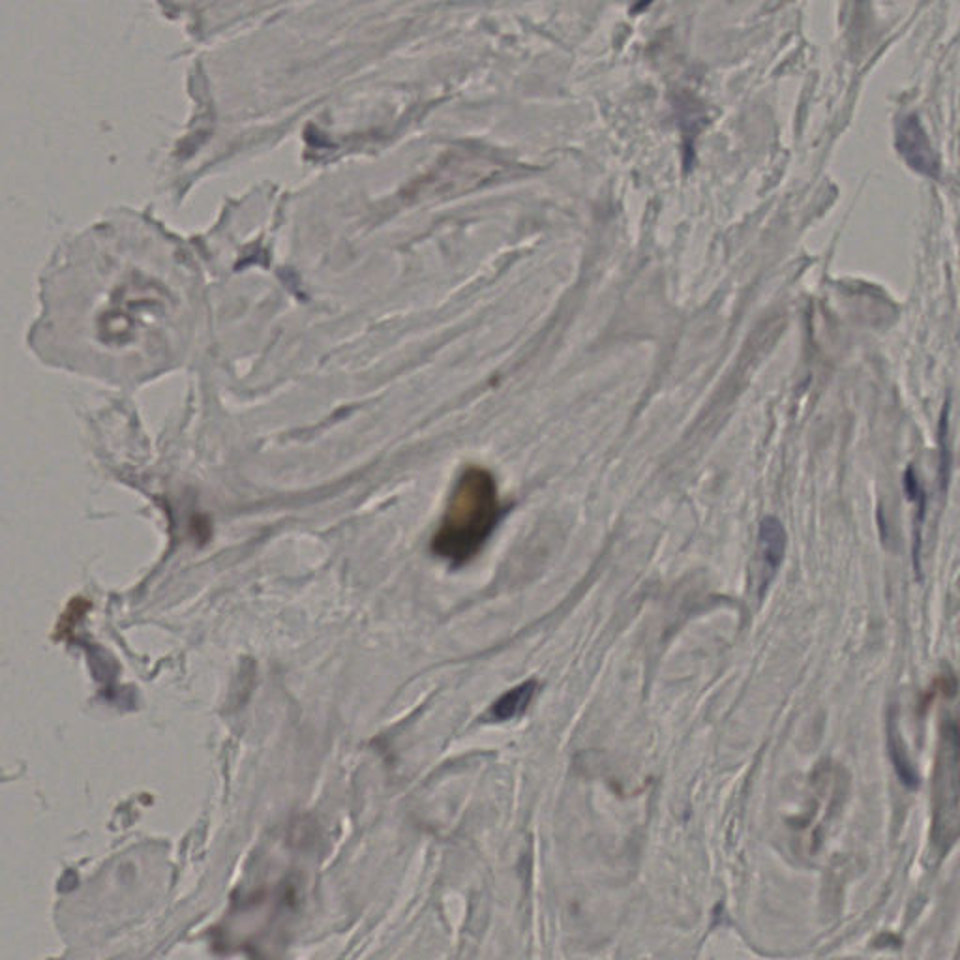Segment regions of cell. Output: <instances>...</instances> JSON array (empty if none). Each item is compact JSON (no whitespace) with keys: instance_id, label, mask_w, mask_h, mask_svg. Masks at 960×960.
<instances>
[{"instance_id":"1","label":"cell","mask_w":960,"mask_h":960,"mask_svg":"<svg viewBox=\"0 0 960 960\" xmlns=\"http://www.w3.org/2000/svg\"><path fill=\"white\" fill-rule=\"evenodd\" d=\"M501 516L494 475L482 467H467L452 488L432 550L452 565H465L484 548Z\"/></svg>"},{"instance_id":"6","label":"cell","mask_w":960,"mask_h":960,"mask_svg":"<svg viewBox=\"0 0 960 960\" xmlns=\"http://www.w3.org/2000/svg\"><path fill=\"white\" fill-rule=\"evenodd\" d=\"M889 739H887V745H889V754H891V760L893 764L897 767V773H899L900 780L908 786V788H915L917 786V773H915L914 765L908 760V754L904 747L900 745V735L897 732V724H895V719L889 720Z\"/></svg>"},{"instance_id":"3","label":"cell","mask_w":960,"mask_h":960,"mask_svg":"<svg viewBox=\"0 0 960 960\" xmlns=\"http://www.w3.org/2000/svg\"><path fill=\"white\" fill-rule=\"evenodd\" d=\"M895 145L902 160L910 169H914L915 173L929 179L940 177V158L917 115H904L899 119Z\"/></svg>"},{"instance_id":"2","label":"cell","mask_w":960,"mask_h":960,"mask_svg":"<svg viewBox=\"0 0 960 960\" xmlns=\"http://www.w3.org/2000/svg\"><path fill=\"white\" fill-rule=\"evenodd\" d=\"M960 833V724L945 717L932 775V842L945 854Z\"/></svg>"},{"instance_id":"4","label":"cell","mask_w":960,"mask_h":960,"mask_svg":"<svg viewBox=\"0 0 960 960\" xmlns=\"http://www.w3.org/2000/svg\"><path fill=\"white\" fill-rule=\"evenodd\" d=\"M786 552V531L777 518L767 516L760 525L758 537V557H760V593L775 576Z\"/></svg>"},{"instance_id":"5","label":"cell","mask_w":960,"mask_h":960,"mask_svg":"<svg viewBox=\"0 0 960 960\" xmlns=\"http://www.w3.org/2000/svg\"><path fill=\"white\" fill-rule=\"evenodd\" d=\"M537 683L535 681H525L522 685L509 690L503 694L490 709V719L492 720H510L518 715H522L531 698L535 696Z\"/></svg>"}]
</instances>
